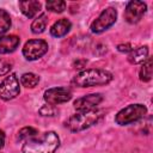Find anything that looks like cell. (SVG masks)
<instances>
[{"label":"cell","instance_id":"obj_21","mask_svg":"<svg viewBox=\"0 0 153 153\" xmlns=\"http://www.w3.org/2000/svg\"><path fill=\"white\" fill-rule=\"evenodd\" d=\"M38 112H39L41 116H54V115L57 112V110H56V108H55L54 105L45 104V105H43V106L38 110Z\"/></svg>","mask_w":153,"mask_h":153},{"label":"cell","instance_id":"obj_24","mask_svg":"<svg viewBox=\"0 0 153 153\" xmlns=\"http://www.w3.org/2000/svg\"><path fill=\"white\" fill-rule=\"evenodd\" d=\"M4 145H5V133L0 129V149L4 147Z\"/></svg>","mask_w":153,"mask_h":153},{"label":"cell","instance_id":"obj_11","mask_svg":"<svg viewBox=\"0 0 153 153\" xmlns=\"http://www.w3.org/2000/svg\"><path fill=\"white\" fill-rule=\"evenodd\" d=\"M20 43V39L16 35H6L0 37V54L13 53Z\"/></svg>","mask_w":153,"mask_h":153},{"label":"cell","instance_id":"obj_14","mask_svg":"<svg viewBox=\"0 0 153 153\" xmlns=\"http://www.w3.org/2000/svg\"><path fill=\"white\" fill-rule=\"evenodd\" d=\"M147 57H148V47L143 45V47L133 49L128 55V61L133 65H137V63H142L143 61H146Z\"/></svg>","mask_w":153,"mask_h":153},{"label":"cell","instance_id":"obj_3","mask_svg":"<svg viewBox=\"0 0 153 153\" xmlns=\"http://www.w3.org/2000/svg\"><path fill=\"white\" fill-rule=\"evenodd\" d=\"M103 114L104 110L102 109H94L90 111H78L65 122V126L67 129H69L73 133L81 131L96 124L103 117Z\"/></svg>","mask_w":153,"mask_h":153},{"label":"cell","instance_id":"obj_6","mask_svg":"<svg viewBox=\"0 0 153 153\" xmlns=\"http://www.w3.org/2000/svg\"><path fill=\"white\" fill-rule=\"evenodd\" d=\"M20 93L19 79L14 73H10L0 82V98L4 100H11Z\"/></svg>","mask_w":153,"mask_h":153},{"label":"cell","instance_id":"obj_23","mask_svg":"<svg viewBox=\"0 0 153 153\" xmlns=\"http://www.w3.org/2000/svg\"><path fill=\"white\" fill-rule=\"evenodd\" d=\"M117 50L121 51V53H130L133 50V48L129 43H122V44L117 45Z\"/></svg>","mask_w":153,"mask_h":153},{"label":"cell","instance_id":"obj_18","mask_svg":"<svg viewBox=\"0 0 153 153\" xmlns=\"http://www.w3.org/2000/svg\"><path fill=\"white\" fill-rule=\"evenodd\" d=\"M11 25H12V22H11V17H10L8 12L6 10L1 8L0 10V35L8 31Z\"/></svg>","mask_w":153,"mask_h":153},{"label":"cell","instance_id":"obj_20","mask_svg":"<svg viewBox=\"0 0 153 153\" xmlns=\"http://www.w3.org/2000/svg\"><path fill=\"white\" fill-rule=\"evenodd\" d=\"M45 7H47V10L50 11V12L61 13V12H63L65 8H66V2L62 1V0H50V1H47Z\"/></svg>","mask_w":153,"mask_h":153},{"label":"cell","instance_id":"obj_22","mask_svg":"<svg viewBox=\"0 0 153 153\" xmlns=\"http://www.w3.org/2000/svg\"><path fill=\"white\" fill-rule=\"evenodd\" d=\"M12 68V62L8 60H5L2 57H0V76L1 75H6L10 73Z\"/></svg>","mask_w":153,"mask_h":153},{"label":"cell","instance_id":"obj_1","mask_svg":"<svg viewBox=\"0 0 153 153\" xmlns=\"http://www.w3.org/2000/svg\"><path fill=\"white\" fill-rule=\"evenodd\" d=\"M60 146L59 135L55 131L43 133L26 140L22 147V153H55Z\"/></svg>","mask_w":153,"mask_h":153},{"label":"cell","instance_id":"obj_15","mask_svg":"<svg viewBox=\"0 0 153 153\" xmlns=\"http://www.w3.org/2000/svg\"><path fill=\"white\" fill-rule=\"evenodd\" d=\"M152 73H153L152 59L151 57H147V60L142 62V66H141V69H140V73H139L140 80L143 81V82L149 81L152 79Z\"/></svg>","mask_w":153,"mask_h":153},{"label":"cell","instance_id":"obj_2","mask_svg":"<svg viewBox=\"0 0 153 153\" xmlns=\"http://www.w3.org/2000/svg\"><path fill=\"white\" fill-rule=\"evenodd\" d=\"M111 80H112V74L109 71L90 68L79 72L74 76L72 82L78 87H93V86L106 85Z\"/></svg>","mask_w":153,"mask_h":153},{"label":"cell","instance_id":"obj_4","mask_svg":"<svg viewBox=\"0 0 153 153\" xmlns=\"http://www.w3.org/2000/svg\"><path fill=\"white\" fill-rule=\"evenodd\" d=\"M146 112L147 108L143 104H129L116 114L115 122L120 126H128L142 118Z\"/></svg>","mask_w":153,"mask_h":153},{"label":"cell","instance_id":"obj_5","mask_svg":"<svg viewBox=\"0 0 153 153\" xmlns=\"http://www.w3.org/2000/svg\"><path fill=\"white\" fill-rule=\"evenodd\" d=\"M117 19V11L114 7H108L102 11L97 19H94L91 24V31L93 33H100L108 30L110 26L115 24Z\"/></svg>","mask_w":153,"mask_h":153},{"label":"cell","instance_id":"obj_19","mask_svg":"<svg viewBox=\"0 0 153 153\" xmlns=\"http://www.w3.org/2000/svg\"><path fill=\"white\" fill-rule=\"evenodd\" d=\"M36 135H38V130L37 129H35L32 127H24L18 131L17 139L19 141H23V140L26 141V140H29V139H31V137H33Z\"/></svg>","mask_w":153,"mask_h":153},{"label":"cell","instance_id":"obj_16","mask_svg":"<svg viewBox=\"0 0 153 153\" xmlns=\"http://www.w3.org/2000/svg\"><path fill=\"white\" fill-rule=\"evenodd\" d=\"M47 24H48L47 14L42 13L39 17H37V18L32 22V24H31V31H32L33 33H36V35H37V33H42V32L45 30Z\"/></svg>","mask_w":153,"mask_h":153},{"label":"cell","instance_id":"obj_17","mask_svg":"<svg viewBox=\"0 0 153 153\" xmlns=\"http://www.w3.org/2000/svg\"><path fill=\"white\" fill-rule=\"evenodd\" d=\"M20 82L23 86L27 87V88H33L38 85L39 82V76L35 73H24L20 76Z\"/></svg>","mask_w":153,"mask_h":153},{"label":"cell","instance_id":"obj_9","mask_svg":"<svg viewBox=\"0 0 153 153\" xmlns=\"http://www.w3.org/2000/svg\"><path fill=\"white\" fill-rule=\"evenodd\" d=\"M146 11H147V5L143 1H136V0L129 1L124 10V19L129 24H136L142 19Z\"/></svg>","mask_w":153,"mask_h":153},{"label":"cell","instance_id":"obj_10","mask_svg":"<svg viewBox=\"0 0 153 153\" xmlns=\"http://www.w3.org/2000/svg\"><path fill=\"white\" fill-rule=\"evenodd\" d=\"M103 102V96L100 93H90L74 102V109L76 111H90L97 109V106Z\"/></svg>","mask_w":153,"mask_h":153},{"label":"cell","instance_id":"obj_12","mask_svg":"<svg viewBox=\"0 0 153 153\" xmlns=\"http://www.w3.org/2000/svg\"><path fill=\"white\" fill-rule=\"evenodd\" d=\"M71 27H72V23L68 19H66V18L59 19L57 22H55L51 25V27H50V35L53 37H57V38L59 37H63V36H66L69 32Z\"/></svg>","mask_w":153,"mask_h":153},{"label":"cell","instance_id":"obj_13","mask_svg":"<svg viewBox=\"0 0 153 153\" xmlns=\"http://www.w3.org/2000/svg\"><path fill=\"white\" fill-rule=\"evenodd\" d=\"M41 2L36 0H26V1H19V7L22 13L27 18H33L39 11H41Z\"/></svg>","mask_w":153,"mask_h":153},{"label":"cell","instance_id":"obj_7","mask_svg":"<svg viewBox=\"0 0 153 153\" xmlns=\"http://www.w3.org/2000/svg\"><path fill=\"white\" fill-rule=\"evenodd\" d=\"M48 43L44 39H30L23 47V55L29 61L41 59L48 51Z\"/></svg>","mask_w":153,"mask_h":153},{"label":"cell","instance_id":"obj_8","mask_svg":"<svg viewBox=\"0 0 153 153\" xmlns=\"http://www.w3.org/2000/svg\"><path fill=\"white\" fill-rule=\"evenodd\" d=\"M43 98L47 104L55 106L68 102L72 98V91L68 87H51L44 92Z\"/></svg>","mask_w":153,"mask_h":153}]
</instances>
